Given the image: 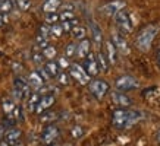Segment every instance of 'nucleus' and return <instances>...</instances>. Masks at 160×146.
I'll list each match as a JSON object with an SVG mask.
<instances>
[{"mask_svg":"<svg viewBox=\"0 0 160 146\" xmlns=\"http://www.w3.org/2000/svg\"><path fill=\"white\" fill-rule=\"evenodd\" d=\"M141 118H142V114L140 111H128V110L119 108L113 111L112 124L118 129H129L134 124H137Z\"/></svg>","mask_w":160,"mask_h":146,"instance_id":"obj_1","label":"nucleus"},{"mask_svg":"<svg viewBox=\"0 0 160 146\" xmlns=\"http://www.w3.org/2000/svg\"><path fill=\"white\" fill-rule=\"evenodd\" d=\"M157 32H159V26H157V25H148V26H146L144 29L140 31V34L137 35L135 45L141 51L150 50L151 44H153V39L156 38Z\"/></svg>","mask_w":160,"mask_h":146,"instance_id":"obj_2","label":"nucleus"},{"mask_svg":"<svg viewBox=\"0 0 160 146\" xmlns=\"http://www.w3.org/2000/svg\"><path fill=\"white\" fill-rule=\"evenodd\" d=\"M115 24H116V26L119 28V31H121V34H131L132 29H134V21H132L131 15H129V12L126 9H122L119 10L115 16Z\"/></svg>","mask_w":160,"mask_h":146,"instance_id":"obj_3","label":"nucleus"},{"mask_svg":"<svg viewBox=\"0 0 160 146\" xmlns=\"http://www.w3.org/2000/svg\"><path fill=\"white\" fill-rule=\"evenodd\" d=\"M31 95V86H29L28 80H25L21 76H16L13 80V97L16 101L21 99H27Z\"/></svg>","mask_w":160,"mask_h":146,"instance_id":"obj_4","label":"nucleus"},{"mask_svg":"<svg viewBox=\"0 0 160 146\" xmlns=\"http://www.w3.org/2000/svg\"><path fill=\"white\" fill-rule=\"evenodd\" d=\"M69 75H71V78L75 79L78 83H81V85H88L90 80H91V76L85 72V69L81 66V64L78 63H73V64H69Z\"/></svg>","mask_w":160,"mask_h":146,"instance_id":"obj_5","label":"nucleus"},{"mask_svg":"<svg viewBox=\"0 0 160 146\" xmlns=\"http://www.w3.org/2000/svg\"><path fill=\"white\" fill-rule=\"evenodd\" d=\"M88 88H90V92L97 98V99H102V98L109 92V83L104 82V80H102V79H94V80H90Z\"/></svg>","mask_w":160,"mask_h":146,"instance_id":"obj_6","label":"nucleus"},{"mask_svg":"<svg viewBox=\"0 0 160 146\" xmlns=\"http://www.w3.org/2000/svg\"><path fill=\"white\" fill-rule=\"evenodd\" d=\"M59 136H60V130L58 129V126H54L53 123H52L41 133V143L46 146L52 145V143H54V142L58 140Z\"/></svg>","mask_w":160,"mask_h":146,"instance_id":"obj_7","label":"nucleus"},{"mask_svg":"<svg viewBox=\"0 0 160 146\" xmlns=\"http://www.w3.org/2000/svg\"><path fill=\"white\" fill-rule=\"evenodd\" d=\"M140 86V83L135 78H132L129 75H123L121 78L116 79V88L119 91H131V89H135V88Z\"/></svg>","mask_w":160,"mask_h":146,"instance_id":"obj_8","label":"nucleus"},{"mask_svg":"<svg viewBox=\"0 0 160 146\" xmlns=\"http://www.w3.org/2000/svg\"><path fill=\"white\" fill-rule=\"evenodd\" d=\"M125 6H126V3L123 0H113V2H109L106 5H103L102 7H100V10H102L106 16H115L119 10L125 9Z\"/></svg>","mask_w":160,"mask_h":146,"instance_id":"obj_9","label":"nucleus"},{"mask_svg":"<svg viewBox=\"0 0 160 146\" xmlns=\"http://www.w3.org/2000/svg\"><path fill=\"white\" fill-rule=\"evenodd\" d=\"M84 58H85V62H84V69H85V72H87L90 76H97L98 72H100V69H98V63H97L96 54H92L91 51H90Z\"/></svg>","mask_w":160,"mask_h":146,"instance_id":"obj_10","label":"nucleus"},{"mask_svg":"<svg viewBox=\"0 0 160 146\" xmlns=\"http://www.w3.org/2000/svg\"><path fill=\"white\" fill-rule=\"evenodd\" d=\"M54 97L53 95H50V94H47V95H43V97H40L38 99V104H37V107H35V114H43L44 111H47L50 107H53L54 104Z\"/></svg>","mask_w":160,"mask_h":146,"instance_id":"obj_11","label":"nucleus"},{"mask_svg":"<svg viewBox=\"0 0 160 146\" xmlns=\"http://www.w3.org/2000/svg\"><path fill=\"white\" fill-rule=\"evenodd\" d=\"M112 102L116 104L119 107L125 108V107H129L132 102H131V98L125 95L122 91H116V92H112Z\"/></svg>","mask_w":160,"mask_h":146,"instance_id":"obj_12","label":"nucleus"},{"mask_svg":"<svg viewBox=\"0 0 160 146\" xmlns=\"http://www.w3.org/2000/svg\"><path fill=\"white\" fill-rule=\"evenodd\" d=\"M104 56H106L109 64H115L118 62V50L112 41H106L104 43Z\"/></svg>","mask_w":160,"mask_h":146,"instance_id":"obj_13","label":"nucleus"},{"mask_svg":"<svg viewBox=\"0 0 160 146\" xmlns=\"http://www.w3.org/2000/svg\"><path fill=\"white\" fill-rule=\"evenodd\" d=\"M21 137H22V131L19 129H15V127H9L5 133V140L9 143V146L18 143L21 140Z\"/></svg>","mask_w":160,"mask_h":146,"instance_id":"obj_14","label":"nucleus"},{"mask_svg":"<svg viewBox=\"0 0 160 146\" xmlns=\"http://www.w3.org/2000/svg\"><path fill=\"white\" fill-rule=\"evenodd\" d=\"M110 41L113 43V45L116 47L118 51H121V53H126V51H128V44H126V39L123 38V35L122 34L115 32V34L112 35Z\"/></svg>","mask_w":160,"mask_h":146,"instance_id":"obj_15","label":"nucleus"},{"mask_svg":"<svg viewBox=\"0 0 160 146\" xmlns=\"http://www.w3.org/2000/svg\"><path fill=\"white\" fill-rule=\"evenodd\" d=\"M90 50H91V43H90V39L84 38L79 41V44H77V54H75V56L79 58H84L88 53H90Z\"/></svg>","mask_w":160,"mask_h":146,"instance_id":"obj_16","label":"nucleus"},{"mask_svg":"<svg viewBox=\"0 0 160 146\" xmlns=\"http://www.w3.org/2000/svg\"><path fill=\"white\" fill-rule=\"evenodd\" d=\"M90 31H91V37H92V41L96 45H102L103 44V32L100 26H98L96 22H90Z\"/></svg>","mask_w":160,"mask_h":146,"instance_id":"obj_17","label":"nucleus"},{"mask_svg":"<svg viewBox=\"0 0 160 146\" xmlns=\"http://www.w3.org/2000/svg\"><path fill=\"white\" fill-rule=\"evenodd\" d=\"M28 83L31 88H34V89H38V88H41L44 85V79L41 78V75L38 73V70L37 72H31L28 75Z\"/></svg>","mask_w":160,"mask_h":146,"instance_id":"obj_18","label":"nucleus"},{"mask_svg":"<svg viewBox=\"0 0 160 146\" xmlns=\"http://www.w3.org/2000/svg\"><path fill=\"white\" fill-rule=\"evenodd\" d=\"M60 5H62V0H46L43 5V12L44 13H54V12H58Z\"/></svg>","mask_w":160,"mask_h":146,"instance_id":"obj_19","label":"nucleus"},{"mask_svg":"<svg viewBox=\"0 0 160 146\" xmlns=\"http://www.w3.org/2000/svg\"><path fill=\"white\" fill-rule=\"evenodd\" d=\"M44 70L49 73L50 78H56V76H58V73L60 72V67H59L58 62H54V60H49L47 63L44 64Z\"/></svg>","mask_w":160,"mask_h":146,"instance_id":"obj_20","label":"nucleus"},{"mask_svg":"<svg viewBox=\"0 0 160 146\" xmlns=\"http://www.w3.org/2000/svg\"><path fill=\"white\" fill-rule=\"evenodd\" d=\"M15 105H16V102H15V99H12V98H3V99H2V108H3V112H5L8 117L12 114Z\"/></svg>","mask_w":160,"mask_h":146,"instance_id":"obj_21","label":"nucleus"},{"mask_svg":"<svg viewBox=\"0 0 160 146\" xmlns=\"http://www.w3.org/2000/svg\"><path fill=\"white\" fill-rule=\"evenodd\" d=\"M71 32H72V37H73V38L78 39V41H81V39H84L85 37H87V29L84 28V26H81V25L73 26V28L71 29Z\"/></svg>","mask_w":160,"mask_h":146,"instance_id":"obj_22","label":"nucleus"},{"mask_svg":"<svg viewBox=\"0 0 160 146\" xmlns=\"http://www.w3.org/2000/svg\"><path fill=\"white\" fill-rule=\"evenodd\" d=\"M15 6H16V2H15V0H5V2L0 5V13L9 15L10 12L15 9Z\"/></svg>","mask_w":160,"mask_h":146,"instance_id":"obj_23","label":"nucleus"},{"mask_svg":"<svg viewBox=\"0 0 160 146\" xmlns=\"http://www.w3.org/2000/svg\"><path fill=\"white\" fill-rule=\"evenodd\" d=\"M96 57H97L98 69H100L102 72H107V70H109V62H107V58H106V56H104V53H103V51H100Z\"/></svg>","mask_w":160,"mask_h":146,"instance_id":"obj_24","label":"nucleus"},{"mask_svg":"<svg viewBox=\"0 0 160 146\" xmlns=\"http://www.w3.org/2000/svg\"><path fill=\"white\" fill-rule=\"evenodd\" d=\"M28 110L29 111H35V107H37V104H38V99H40V94L38 92H31L28 98Z\"/></svg>","mask_w":160,"mask_h":146,"instance_id":"obj_25","label":"nucleus"},{"mask_svg":"<svg viewBox=\"0 0 160 146\" xmlns=\"http://www.w3.org/2000/svg\"><path fill=\"white\" fill-rule=\"evenodd\" d=\"M43 57L47 58V60H53L56 56H58V51H56V48H54L53 45H47V47H44L43 48Z\"/></svg>","mask_w":160,"mask_h":146,"instance_id":"obj_26","label":"nucleus"},{"mask_svg":"<svg viewBox=\"0 0 160 146\" xmlns=\"http://www.w3.org/2000/svg\"><path fill=\"white\" fill-rule=\"evenodd\" d=\"M60 25H62V28H63V32H69L73 26L78 25V19L73 18V19H69V21H63V22H60Z\"/></svg>","mask_w":160,"mask_h":146,"instance_id":"obj_27","label":"nucleus"},{"mask_svg":"<svg viewBox=\"0 0 160 146\" xmlns=\"http://www.w3.org/2000/svg\"><path fill=\"white\" fill-rule=\"evenodd\" d=\"M58 118H59L58 112H46V114H41V121L43 123H49V124H52V123L56 121Z\"/></svg>","mask_w":160,"mask_h":146,"instance_id":"obj_28","label":"nucleus"},{"mask_svg":"<svg viewBox=\"0 0 160 146\" xmlns=\"http://www.w3.org/2000/svg\"><path fill=\"white\" fill-rule=\"evenodd\" d=\"M50 34L53 35V37H56V38H59V37H62L63 35V28L62 25L59 24H54V25H50Z\"/></svg>","mask_w":160,"mask_h":146,"instance_id":"obj_29","label":"nucleus"},{"mask_svg":"<svg viewBox=\"0 0 160 146\" xmlns=\"http://www.w3.org/2000/svg\"><path fill=\"white\" fill-rule=\"evenodd\" d=\"M75 54H77V44H75V43H69L68 45H66V50H65V57L72 58Z\"/></svg>","mask_w":160,"mask_h":146,"instance_id":"obj_30","label":"nucleus"},{"mask_svg":"<svg viewBox=\"0 0 160 146\" xmlns=\"http://www.w3.org/2000/svg\"><path fill=\"white\" fill-rule=\"evenodd\" d=\"M35 45H37V48L43 50L44 47H47V45H49V38H46V37H43V35L37 34V38H35Z\"/></svg>","mask_w":160,"mask_h":146,"instance_id":"obj_31","label":"nucleus"},{"mask_svg":"<svg viewBox=\"0 0 160 146\" xmlns=\"http://www.w3.org/2000/svg\"><path fill=\"white\" fill-rule=\"evenodd\" d=\"M44 22L47 25H54L59 22V13H46V18H44Z\"/></svg>","mask_w":160,"mask_h":146,"instance_id":"obj_32","label":"nucleus"},{"mask_svg":"<svg viewBox=\"0 0 160 146\" xmlns=\"http://www.w3.org/2000/svg\"><path fill=\"white\" fill-rule=\"evenodd\" d=\"M73 18H75V13H73L72 10H62V12L59 13V21H60V22L73 19Z\"/></svg>","mask_w":160,"mask_h":146,"instance_id":"obj_33","label":"nucleus"},{"mask_svg":"<svg viewBox=\"0 0 160 146\" xmlns=\"http://www.w3.org/2000/svg\"><path fill=\"white\" fill-rule=\"evenodd\" d=\"M71 136L73 137V139H79V137L84 136V129L81 126H73L72 129H71Z\"/></svg>","mask_w":160,"mask_h":146,"instance_id":"obj_34","label":"nucleus"},{"mask_svg":"<svg viewBox=\"0 0 160 146\" xmlns=\"http://www.w3.org/2000/svg\"><path fill=\"white\" fill-rule=\"evenodd\" d=\"M56 78H58V82L60 83V85H68V83H69V75H68V73L59 72Z\"/></svg>","mask_w":160,"mask_h":146,"instance_id":"obj_35","label":"nucleus"},{"mask_svg":"<svg viewBox=\"0 0 160 146\" xmlns=\"http://www.w3.org/2000/svg\"><path fill=\"white\" fill-rule=\"evenodd\" d=\"M15 2L21 10H28L31 7V0H15Z\"/></svg>","mask_w":160,"mask_h":146,"instance_id":"obj_36","label":"nucleus"},{"mask_svg":"<svg viewBox=\"0 0 160 146\" xmlns=\"http://www.w3.org/2000/svg\"><path fill=\"white\" fill-rule=\"evenodd\" d=\"M38 34L40 35H43V37H46V38H49L50 35V25H47V24H44V25H41L38 28Z\"/></svg>","mask_w":160,"mask_h":146,"instance_id":"obj_37","label":"nucleus"},{"mask_svg":"<svg viewBox=\"0 0 160 146\" xmlns=\"http://www.w3.org/2000/svg\"><path fill=\"white\" fill-rule=\"evenodd\" d=\"M58 64H59V67H60V69H68L71 63H69V58L63 56V57H59Z\"/></svg>","mask_w":160,"mask_h":146,"instance_id":"obj_38","label":"nucleus"},{"mask_svg":"<svg viewBox=\"0 0 160 146\" xmlns=\"http://www.w3.org/2000/svg\"><path fill=\"white\" fill-rule=\"evenodd\" d=\"M32 60H34L35 64H41V63H43V60H44V57H43V54L37 51V53L32 54Z\"/></svg>","mask_w":160,"mask_h":146,"instance_id":"obj_39","label":"nucleus"},{"mask_svg":"<svg viewBox=\"0 0 160 146\" xmlns=\"http://www.w3.org/2000/svg\"><path fill=\"white\" fill-rule=\"evenodd\" d=\"M8 22H9V16H8L6 13H0V28L6 26Z\"/></svg>","mask_w":160,"mask_h":146,"instance_id":"obj_40","label":"nucleus"},{"mask_svg":"<svg viewBox=\"0 0 160 146\" xmlns=\"http://www.w3.org/2000/svg\"><path fill=\"white\" fill-rule=\"evenodd\" d=\"M38 73H40V75H41V78L44 79V82H46V80H49V79H50L49 73H47V72H46V70H44V67H40V69H38Z\"/></svg>","mask_w":160,"mask_h":146,"instance_id":"obj_41","label":"nucleus"},{"mask_svg":"<svg viewBox=\"0 0 160 146\" xmlns=\"http://www.w3.org/2000/svg\"><path fill=\"white\" fill-rule=\"evenodd\" d=\"M60 10H72L73 12V5L72 3H62L60 5Z\"/></svg>","mask_w":160,"mask_h":146,"instance_id":"obj_42","label":"nucleus"},{"mask_svg":"<svg viewBox=\"0 0 160 146\" xmlns=\"http://www.w3.org/2000/svg\"><path fill=\"white\" fill-rule=\"evenodd\" d=\"M13 66H15V70H16V72H21V70H22V66H21V64H16V63H15Z\"/></svg>","mask_w":160,"mask_h":146,"instance_id":"obj_43","label":"nucleus"},{"mask_svg":"<svg viewBox=\"0 0 160 146\" xmlns=\"http://www.w3.org/2000/svg\"><path fill=\"white\" fill-rule=\"evenodd\" d=\"M0 146H9V143L6 140H3V142H0Z\"/></svg>","mask_w":160,"mask_h":146,"instance_id":"obj_44","label":"nucleus"},{"mask_svg":"<svg viewBox=\"0 0 160 146\" xmlns=\"http://www.w3.org/2000/svg\"><path fill=\"white\" fill-rule=\"evenodd\" d=\"M157 62H159V64H160V48L157 50Z\"/></svg>","mask_w":160,"mask_h":146,"instance_id":"obj_45","label":"nucleus"},{"mask_svg":"<svg viewBox=\"0 0 160 146\" xmlns=\"http://www.w3.org/2000/svg\"><path fill=\"white\" fill-rule=\"evenodd\" d=\"M10 146H24V143H21V140L18 143H15V145H10Z\"/></svg>","mask_w":160,"mask_h":146,"instance_id":"obj_46","label":"nucleus"},{"mask_svg":"<svg viewBox=\"0 0 160 146\" xmlns=\"http://www.w3.org/2000/svg\"><path fill=\"white\" fill-rule=\"evenodd\" d=\"M47 146H62V145H56V143H52V145H47Z\"/></svg>","mask_w":160,"mask_h":146,"instance_id":"obj_47","label":"nucleus"},{"mask_svg":"<svg viewBox=\"0 0 160 146\" xmlns=\"http://www.w3.org/2000/svg\"><path fill=\"white\" fill-rule=\"evenodd\" d=\"M3 2H5V0H0V5H2V3H3Z\"/></svg>","mask_w":160,"mask_h":146,"instance_id":"obj_48","label":"nucleus"},{"mask_svg":"<svg viewBox=\"0 0 160 146\" xmlns=\"http://www.w3.org/2000/svg\"><path fill=\"white\" fill-rule=\"evenodd\" d=\"M157 139H159V142H160V133H159V137H157Z\"/></svg>","mask_w":160,"mask_h":146,"instance_id":"obj_49","label":"nucleus"}]
</instances>
